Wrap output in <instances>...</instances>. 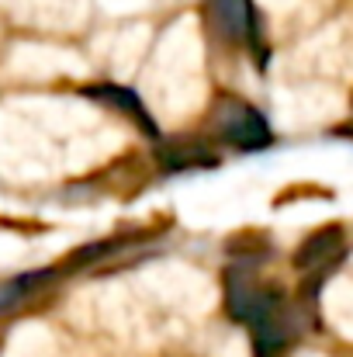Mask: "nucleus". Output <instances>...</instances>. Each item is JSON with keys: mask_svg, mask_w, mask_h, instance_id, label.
<instances>
[{"mask_svg": "<svg viewBox=\"0 0 353 357\" xmlns=\"http://www.w3.org/2000/svg\"><path fill=\"white\" fill-rule=\"evenodd\" d=\"M226 309L235 323L249 326L256 357L284 354L298 340V316L288 305V298L277 288L260 284L249 267H229L226 271Z\"/></svg>", "mask_w": 353, "mask_h": 357, "instance_id": "nucleus-1", "label": "nucleus"}, {"mask_svg": "<svg viewBox=\"0 0 353 357\" xmlns=\"http://www.w3.org/2000/svg\"><path fill=\"white\" fill-rule=\"evenodd\" d=\"M208 125L215 132V139L229 142L233 149H246V153H256V149H267L274 142V132L263 119L260 108H253L249 101L233 98V94H219L212 101V115Z\"/></svg>", "mask_w": 353, "mask_h": 357, "instance_id": "nucleus-2", "label": "nucleus"}, {"mask_svg": "<svg viewBox=\"0 0 353 357\" xmlns=\"http://www.w3.org/2000/svg\"><path fill=\"white\" fill-rule=\"evenodd\" d=\"M208 17H212V28L222 42L256 49L260 35H256L253 0H208Z\"/></svg>", "mask_w": 353, "mask_h": 357, "instance_id": "nucleus-3", "label": "nucleus"}, {"mask_svg": "<svg viewBox=\"0 0 353 357\" xmlns=\"http://www.w3.org/2000/svg\"><path fill=\"white\" fill-rule=\"evenodd\" d=\"M343 253H347V236H343V229H340V226H326V229L312 233V236L298 246L295 267L315 281V278H322L326 271H333V267L343 260Z\"/></svg>", "mask_w": 353, "mask_h": 357, "instance_id": "nucleus-4", "label": "nucleus"}, {"mask_svg": "<svg viewBox=\"0 0 353 357\" xmlns=\"http://www.w3.org/2000/svg\"><path fill=\"white\" fill-rule=\"evenodd\" d=\"M156 160L163 170L177 174V170H205V167H219V153L205 142V139H159L156 146Z\"/></svg>", "mask_w": 353, "mask_h": 357, "instance_id": "nucleus-5", "label": "nucleus"}, {"mask_svg": "<svg viewBox=\"0 0 353 357\" xmlns=\"http://www.w3.org/2000/svg\"><path fill=\"white\" fill-rule=\"evenodd\" d=\"M84 94L94 98V101L104 105V108L121 112L128 121H135L149 139H159V128H156V121L149 115V108L142 105V98H139L132 87H121V84H91V87H84Z\"/></svg>", "mask_w": 353, "mask_h": 357, "instance_id": "nucleus-6", "label": "nucleus"}, {"mask_svg": "<svg viewBox=\"0 0 353 357\" xmlns=\"http://www.w3.org/2000/svg\"><path fill=\"white\" fill-rule=\"evenodd\" d=\"M59 274H56V267H45V271H28V274H17V278H10V281H0V316H7V312H14V309H21L35 291H42L45 284H52Z\"/></svg>", "mask_w": 353, "mask_h": 357, "instance_id": "nucleus-7", "label": "nucleus"}, {"mask_svg": "<svg viewBox=\"0 0 353 357\" xmlns=\"http://www.w3.org/2000/svg\"><path fill=\"white\" fill-rule=\"evenodd\" d=\"M139 236H115V239H101V243H91V246H80V250H73L63 264H56V274H77V271H87V267H94L97 260H108V257H115L121 250H128V246H135Z\"/></svg>", "mask_w": 353, "mask_h": 357, "instance_id": "nucleus-8", "label": "nucleus"}]
</instances>
